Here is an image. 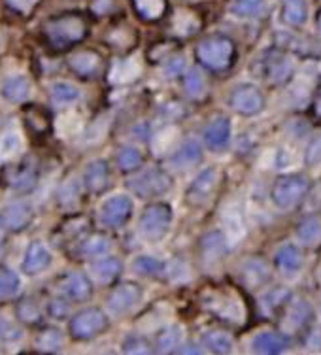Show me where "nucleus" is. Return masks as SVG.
Returning a JSON list of instances; mask_svg holds the SVG:
<instances>
[{
	"instance_id": "39",
	"label": "nucleus",
	"mask_w": 321,
	"mask_h": 355,
	"mask_svg": "<svg viewBox=\"0 0 321 355\" xmlns=\"http://www.w3.org/2000/svg\"><path fill=\"white\" fill-rule=\"evenodd\" d=\"M144 163L142 151L135 148V146H127L123 150L117 153V166L125 172H130L138 168Z\"/></svg>"
},
{
	"instance_id": "30",
	"label": "nucleus",
	"mask_w": 321,
	"mask_h": 355,
	"mask_svg": "<svg viewBox=\"0 0 321 355\" xmlns=\"http://www.w3.org/2000/svg\"><path fill=\"white\" fill-rule=\"evenodd\" d=\"M297 239L304 246H315L321 242V218L318 216H306L297 227Z\"/></svg>"
},
{
	"instance_id": "44",
	"label": "nucleus",
	"mask_w": 321,
	"mask_h": 355,
	"mask_svg": "<svg viewBox=\"0 0 321 355\" xmlns=\"http://www.w3.org/2000/svg\"><path fill=\"white\" fill-rule=\"evenodd\" d=\"M135 6L146 19H155L163 14L164 0H135Z\"/></svg>"
},
{
	"instance_id": "4",
	"label": "nucleus",
	"mask_w": 321,
	"mask_h": 355,
	"mask_svg": "<svg viewBox=\"0 0 321 355\" xmlns=\"http://www.w3.org/2000/svg\"><path fill=\"white\" fill-rule=\"evenodd\" d=\"M172 185H174V182L168 176V172H164L163 168H157V166L146 168L142 174H138L137 178H132L129 182L132 193L140 198L163 197L171 191Z\"/></svg>"
},
{
	"instance_id": "14",
	"label": "nucleus",
	"mask_w": 321,
	"mask_h": 355,
	"mask_svg": "<svg viewBox=\"0 0 321 355\" xmlns=\"http://www.w3.org/2000/svg\"><path fill=\"white\" fill-rule=\"evenodd\" d=\"M202 161V146L195 138H185L184 142L176 146L171 157V166L176 171H187Z\"/></svg>"
},
{
	"instance_id": "48",
	"label": "nucleus",
	"mask_w": 321,
	"mask_h": 355,
	"mask_svg": "<svg viewBox=\"0 0 321 355\" xmlns=\"http://www.w3.org/2000/svg\"><path fill=\"white\" fill-rule=\"evenodd\" d=\"M304 161H306V164H310V166H318V164H321V135L320 137H315L314 140H312V144L308 146Z\"/></svg>"
},
{
	"instance_id": "3",
	"label": "nucleus",
	"mask_w": 321,
	"mask_h": 355,
	"mask_svg": "<svg viewBox=\"0 0 321 355\" xmlns=\"http://www.w3.org/2000/svg\"><path fill=\"white\" fill-rule=\"evenodd\" d=\"M172 227V208L168 205H151L144 210L138 229L140 236L150 244H159Z\"/></svg>"
},
{
	"instance_id": "31",
	"label": "nucleus",
	"mask_w": 321,
	"mask_h": 355,
	"mask_svg": "<svg viewBox=\"0 0 321 355\" xmlns=\"http://www.w3.org/2000/svg\"><path fill=\"white\" fill-rule=\"evenodd\" d=\"M21 151H23V137L17 130H8L0 137V161L2 163L17 159Z\"/></svg>"
},
{
	"instance_id": "29",
	"label": "nucleus",
	"mask_w": 321,
	"mask_h": 355,
	"mask_svg": "<svg viewBox=\"0 0 321 355\" xmlns=\"http://www.w3.org/2000/svg\"><path fill=\"white\" fill-rule=\"evenodd\" d=\"M202 344L214 355H229L234 348L232 336L225 331H208L202 335Z\"/></svg>"
},
{
	"instance_id": "43",
	"label": "nucleus",
	"mask_w": 321,
	"mask_h": 355,
	"mask_svg": "<svg viewBox=\"0 0 321 355\" xmlns=\"http://www.w3.org/2000/svg\"><path fill=\"white\" fill-rule=\"evenodd\" d=\"M110 250H112V242L106 236H91L82 248L85 257H103L110 253Z\"/></svg>"
},
{
	"instance_id": "50",
	"label": "nucleus",
	"mask_w": 321,
	"mask_h": 355,
	"mask_svg": "<svg viewBox=\"0 0 321 355\" xmlns=\"http://www.w3.org/2000/svg\"><path fill=\"white\" fill-rule=\"evenodd\" d=\"M49 314L57 318V320H62L64 315L69 314V304L62 299H55V301L49 302Z\"/></svg>"
},
{
	"instance_id": "25",
	"label": "nucleus",
	"mask_w": 321,
	"mask_h": 355,
	"mask_svg": "<svg viewBox=\"0 0 321 355\" xmlns=\"http://www.w3.org/2000/svg\"><path fill=\"white\" fill-rule=\"evenodd\" d=\"M110 168L108 163L104 159H96L93 163L87 164V168L83 172V184L87 187V191L101 193L108 185Z\"/></svg>"
},
{
	"instance_id": "52",
	"label": "nucleus",
	"mask_w": 321,
	"mask_h": 355,
	"mask_svg": "<svg viewBox=\"0 0 321 355\" xmlns=\"http://www.w3.org/2000/svg\"><path fill=\"white\" fill-rule=\"evenodd\" d=\"M15 10H19V12H28L31 8L35 6L36 0H8Z\"/></svg>"
},
{
	"instance_id": "38",
	"label": "nucleus",
	"mask_w": 321,
	"mask_h": 355,
	"mask_svg": "<svg viewBox=\"0 0 321 355\" xmlns=\"http://www.w3.org/2000/svg\"><path fill=\"white\" fill-rule=\"evenodd\" d=\"M291 299V291L286 289V287H276L272 291H268L265 297H263V308L267 314H272L276 310H281L284 306H287V302Z\"/></svg>"
},
{
	"instance_id": "33",
	"label": "nucleus",
	"mask_w": 321,
	"mask_h": 355,
	"mask_svg": "<svg viewBox=\"0 0 321 355\" xmlns=\"http://www.w3.org/2000/svg\"><path fill=\"white\" fill-rule=\"evenodd\" d=\"M70 67L74 69V72H78L80 76H96L101 72V57L96 53H91V51H83V53L74 55L70 59Z\"/></svg>"
},
{
	"instance_id": "18",
	"label": "nucleus",
	"mask_w": 321,
	"mask_h": 355,
	"mask_svg": "<svg viewBox=\"0 0 321 355\" xmlns=\"http://www.w3.org/2000/svg\"><path fill=\"white\" fill-rule=\"evenodd\" d=\"M312 320V306L308 304L306 301L302 299H297V301L287 302L286 314H284V320H281V325L284 329H287L289 333H297L301 331L310 323Z\"/></svg>"
},
{
	"instance_id": "6",
	"label": "nucleus",
	"mask_w": 321,
	"mask_h": 355,
	"mask_svg": "<svg viewBox=\"0 0 321 355\" xmlns=\"http://www.w3.org/2000/svg\"><path fill=\"white\" fill-rule=\"evenodd\" d=\"M46 35L55 48L64 49L82 40L85 35V23L76 15H64V17L48 23Z\"/></svg>"
},
{
	"instance_id": "32",
	"label": "nucleus",
	"mask_w": 321,
	"mask_h": 355,
	"mask_svg": "<svg viewBox=\"0 0 321 355\" xmlns=\"http://www.w3.org/2000/svg\"><path fill=\"white\" fill-rule=\"evenodd\" d=\"M140 76V62L135 59H127V61H119L114 64V69L110 72V82L116 85H123L137 80Z\"/></svg>"
},
{
	"instance_id": "11",
	"label": "nucleus",
	"mask_w": 321,
	"mask_h": 355,
	"mask_svg": "<svg viewBox=\"0 0 321 355\" xmlns=\"http://www.w3.org/2000/svg\"><path fill=\"white\" fill-rule=\"evenodd\" d=\"M106 315L98 308H87L76 314L70 321V333L78 340H89L93 336L101 335L106 329Z\"/></svg>"
},
{
	"instance_id": "10",
	"label": "nucleus",
	"mask_w": 321,
	"mask_h": 355,
	"mask_svg": "<svg viewBox=\"0 0 321 355\" xmlns=\"http://www.w3.org/2000/svg\"><path fill=\"white\" fill-rule=\"evenodd\" d=\"M219 172L216 166H206L198 172L197 178L193 180L185 197L189 200V205L193 206H205L210 202V198L214 197V193L218 189Z\"/></svg>"
},
{
	"instance_id": "51",
	"label": "nucleus",
	"mask_w": 321,
	"mask_h": 355,
	"mask_svg": "<svg viewBox=\"0 0 321 355\" xmlns=\"http://www.w3.org/2000/svg\"><path fill=\"white\" fill-rule=\"evenodd\" d=\"M19 315L23 320L36 321L38 320V308L35 306V302L33 301H25L19 306Z\"/></svg>"
},
{
	"instance_id": "47",
	"label": "nucleus",
	"mask_w": 321,
	"mask_h": 355,
	"mask_svg": "<svg viewBox=\"0 0 321 355\" xmlns=\"http://www.w3.org/2000/svg\"><path fill=\"white\" fill-rule=\"evenodd\" d=\"M21 336H23L21 329L15 327L12 321L0 320V340L14 342V340H19Z\"/></svg>"
},
{
	"instance_id": "21",
	"label": "nucleus",
	"mask_w": 321,
	"mask_h": 355,
	"mask_svg": "<svg viewBox=\"0 0 321 355\" xmlns=\"http://www.w3.org/2000/svg\"><path fill=\"white\" fill-rule=\"evenodd\" d=\"M287 348V338L274 331H263L253 336L252 352L253 355H281Z\"/></svg>"
},
{
	"instance_id": "37",
	"label": "nucleus",
	"mask_w": 321,
	"mask_h": 355,
	"mask_svg": "<svg viewBox=\"0 0 321 355\" xmlns=\"http://www.w3.org/2000/svg\"><path fill=\"white\" fill-rule=\"evenodd\" d=\"M176 142H178V130L174 127H168V129L159 130L157 135L151 138V148H153L155 155H163L171 148H174Z\"/></svg>"
},
{
	"instance_id": "54",
	"label": "nucleus",
	"mask_w": 321,
	"mask_h": 355,
	"mask_svg": "<svg viewBox=\"0 0 321 355\" xmlns=\"http://www.w3.org/2000/svg\"><path fill=\"white\" fill-rule=\"evenodd\" d=\"M314 114L318 119H321V89H320V93H318V96H315V101H314Z\"/></svg>"
},
{
	"instance_id": "40",
	"label": "nucleus",
	"mask_w": 321,
	"mask_h": 355,
	"mask_svg": "<svg viewBox=\"0 0 321 355\" xmlns=\"http://www.w3.org/2000/svg\"><path fill=\"white\" fill-rule=\"evenodd\" d=\"M19 287L21 280L14 270H10V268H2L0 270V301L14 297L19 291Z\"/></svg>"
},
{
	"instance_id": "27",
	"label": "nucleus",
	"mask_w": 321,
	"mask_h": 355,
	"mask_svg": "<svg viewBox=\"0 0 321 355\" xmlns=\"http://www.w3.org/2000/svg\"><path fill=\"white\" fill-rule=\"evenodd\" d=\"M281 21L289 27H302L308 21V0H281Z\"/></svg>"
},
{
	"instance_id": "2",
	"label": "nucleus",
	"mask_w": 321,
	"mask_h": 355,
	"mask_svg": "<svg viewBox=\"0 0 321 355\" xmlns=\"http://www.w3.org/2000/svg\"><path fill=\"white\" fill-rule=\"evenodd\" d=\"M310 191V182L302 174H286L280 176L272 185V202L280 210H293L301 205L302 198L306 197Z\"/></svg>"
},
{
	"instance_id": "34",
	"label": "nucleus",
	"mask_w": 321,
	"mask_h": 355,
	"mask_svg": "<svg viewBox=\"0 0 321 355\" xmlns=\"http://www.w3.org/2000/svg\"><path fill=\"white\" fill-rule=\"evenodd\" d=\"M132 270L146 278H157L166 270V265L153 255H138L137 259L132 261Z\"/></svg>"
},
{
	"instance_id": "15",
	"label": "nucleus",
	"mask_w": 321,
	"mask_h": 355,
	"mask_svg": "<svg viewBox=\"0 0 321 355\" xmlns=\"http://www.w3.org/2000/svg\"><path fill=\"white\" fill-rule=\"evenodd\" d=\"M49 265H51V252H49V248L44 242L28 244L25 257H23V263H21L23 272L28 274V276H36V274L44 272Z\"/></svg>"
},
{
	"instance_id": "36",
	"label": "nucleus",
	"mask_w": 321,
	"mask_h": 355,
	"mask_svg": "<svg viewBox=\"0 0 321 355\" xmlns=\"http://www.w3.org/2000/svg\"><path fill=\"white\" fill-rule=\"evenodd\" d=\"M51 98L55 104H72L80 98V89L69 82H55L51 85Z\"/></svg>"
},
{
	"instance_id": "53",
	"label": "nucleus",
	"mask_w": 321,
	"mask_h": 355,
	"mask_svg": "<svg viewBox=\"0 0 321 355\" xmlns=\"http://www.w3.org/2000/svg\"><path fill=\"white\" fill-rule=\"evenodd\" d=\"M178 355H205V352L197 344H185V346L180 348Z\"/></svg>"
},
{
	"instance_id": "16",
	"label": "nucleus",
	"mask_w": 321,
	"mask_h": 355,
	"mask_svg": "<svg viewBox=\"0 0 321 355\" xmlns=\"http://www.w3.org/2000/svg\"><path fill=\"white\" fill-rule=\"evenodd\" d=\"M232 137V125L229 117H216L205 130V142L212 151L225 150Z\"/></svg>"
},
{
	"instance_id": "13",
	"label": "nucleus",
	"mask_w": 321,
	"mask_h": 355,
	"mask_svg": "<svg viewBox=\"0 0 321 355\" xmlns=\"http://www.w3.org/2000/svg\"><path fill=\"white\" fill-rule=\"evenodd\" d=\"M238 276L250 289H257V287L265 286L270 280V268H268L265 259L250 257V259H244L240 263Z\"/></svg>"
},
{
	"instance_id": "12",
	"label": "nucleus",
	"mask_w": 321,
	"mask_h": 355,
	"mask_svg": "<svg viewBox=\"0 0 321 355\" xmlns=\"http://www.w3.org/2000/svg\"><path fill=\"white\" fill-rule=\"evenodd\" d=\"M140 299H142V289L138 284L132 282L119 284L108 297V312L114 315L129 314L140 302Z\"/></svg>"
},
{
	"instance_id": "26",
	"label": "nucleus",
	"mask_w": 321,
	"mask_h": 355,
	"mask_svg": "<svg viewBox=\"0 0 321 355\" xmlns=\"http://www.w3.org/2000/svg\"><path fill=\"white\" fill-rule=\"evenodd\" d=\"M121 268L123 265L116 257H103L91 265V278L101 286H108L121 274Z\"/></svg>"
},
{
	"instance_id": "24",
	"label": "nucleus",
	"mask_w": 321,
	"mask_h": 355,
	"mask_svg": "<svg viewBox=\"0 0 321 355\" xmlns=\"http://www.w3.org/2000/svg\"><path fill=\"white\" fill-rule=\"evenodd\" d=\"M31 218H33L31 206L25 205V202H14V205L6 206L0 212V227H6V229H12V231H19V229L28 225Z\"/></svg>"
},
{
	"instance_id": "42",
	"label": "nucleus",
	"mask_w": 321,
	"mask_h": 355,
	"mask_svg": "<svg viewBox=\"0 0 321 355\" xmlns=\"http://www.w3.org/2000/svg\"><path fill=\"white\" fill-rule=\"evenodd\" d=\"M123 355H155V352L144 336L130 335L123 342Z\"/></svg>"
},
{
	"instance_id": "45",
	"label": "nucleus",
	"mask_w": 321,
	"mask_h": 355,
	"mask_svg": "<svg viewBox=\"0 0 321 355\" xmlns=\"http://www.w3.org/2000/svg\"><path fill=\"white\" fill-rule=\"evenodd\" d=\"M185 69H187V61H185L184 55H174V57H171L168 61L164 62L163 70L166 78H178V76L184 74Z\"/></svg>"
},
{
	"instance_id": "22",
	"label": "nucleus",
	"mask_w": 321,
	"mask_h": 355,
	"mask_svg": "<svg viewBox=\"0 0 321 355\" xmlns=\"http://www.w3.org/2000/svg\"><path fill=\"white\" fill-rule=\"evenodd\" d=\"M61 291L70 301H87L93 293V287H91L89 278L83 272H70L67 274L61 282Z\"/></svg>"
},
{
	"instance_id": "20",
	"label": "nucleus",
	"mask_w": 321,
	"mask_h": 355,
	"mask_svg": "<svg viewBox=\"0 0 321 355\" xmlns=\"http://www.w3.org/2000/svg\"><path fill=\"white\" fill-rule=\"evenodd\" d=\"M227 250H229V240H227L225 232L214 229V231L206 232L202 239V257H205L206 265H216L225 257Z\"/></svg>"
},
{
	"instance_id": "23",
	"label": "nucleus",
	"mask_w": 321,
	"mask_h": 355,
	"mask_svg": "<svg viewBox=\"0 0 321 355\" xmlns=\"http://www.w3.org/2000/svg\"><path fill=\"white\" fill-rule=\"evenodd\" d=\"M302 263H304V259H302L301 248L297 246V244L287 242V244L278 248V252H276V266H278V270L281 274H286V276L299 274L302 268Z\"/></svg>"
},
{
	"instance_id": "55",
	"label": "nucleus",
	"mask_w": 321,
	"mask_h": 355,
	"mask_svg": "<svg viewBox=\"0 0 321 355\" xmlns=\"http://www.w3.org/2000/svg\"><path fill=\"white\" fill-rule=\"evenodd\" d=\"M318 31H320V35H321V12H320V17H318Z\"/></svg>"
},
{
	"instance_id": "8",
	"label": "nucleus",
	"mask_w": 321,
	"mask_h": 355,
	"mask_svg": "<svg viewBox=\"0 0 321 355\" xmlns=\"http://www.w3.org/2000/svg\"><path fill=\"white\" fill-rule=\"evenodd\" d=\"M295 72V62L291 57L280 51H268L263 55L257 62V74L270 83H284L287 82Z\"/></svg>"
},
{
	"instance_id": "5",
	"label": "nucleus",
	"mask_w": 321,
	"mask_h": 355,
	"mask_svg": "<svg viewBox=\"0 0 321 355\" xmlns=\"http://www.w3.org/2000/svg\"><path fill=\"white\" fill-rule=\"evenodd\" d=\"M234 48L232 42L223 36H214L200 42L197 48L198 61L210 70H225L232 62Z\"/></svg>"
},
{
	"instance_id": "9",
	"label": "nucleus",
	"mask_w": 321,
	"mask_h": 355,
	"mask_svg": "<svg viewBox=\"0 0 321 355\" xmlns=\"http://www.w3.org/2000/svg\"><path fill=\"white\" fill-rule=\"evenodd\" d=\"M229 104L240 116H255L265 108V96L253 83H240L232 89Z\"/></svg>"
},
{
	"instance_id": "7",
	"label": "nucleus",
	"mask_w": 321,
	"mask_h": 355,
	"mask_svg": "<svg viewBox=\"0 0 321 355\" xmlns=\"http://www.w3.org/2000/svg\"><path fill=\"white\" fill-rule=\"evenodd\" d=\"M132 212H135L132 198L125 193H119V195H112L104 200L101 212H98V219L108 229H121L129 223Z\"/></svg>"
},
{
	"instance_id": "41",
	"label": "nucleus",
	"mask_w": 321,
	"mask_h": 355,
	"mask_svg": "<svg viewBox=\"0 0 321 355\" xmlns=\"http://www.w3.org/2000/svg\"><path fill=\"white\" fill-rule=\"evenodd\" d=\"M185 93L198 101V98H202L206 95V82H205V76L200 74L197 69L189 70L187 74H185Z\"/></svg>"
},
{
	"instance_id": "19",
	"label": "nucleus",
	"mask_w": 321,
	"mask_h": 355,
	"mask_svg": "<svg viewBox=\"0 0 321 355\" xmlns=\"http://www.w3.org/2000/svg\"><path fill=\"white\" fill-rule=\"evenodd\" d=\"M31 93H33V85L25 74L8 76L0 85V95H2V98H6L8 103H25Z\"/></svg>"
},
{
	"instance_id": "46",
	"label": "nucleus",
	"mask_w": 321,
	"mask_h": 355,
	"mask_svg": "<svg viewBox=\"0 0 321 355\" xmlns=\"http://www.w3.org/2000/svg\"><path fill=\"white\" fill-rule=\"evenodd\" d=\"M62 342V335L57 331V329H48V331H44L38 338V344H40V348L44 349H57L61 346Z\"/></svg>"
},
{
	"instance_id": "49",
	"label": "nucleus",
	"mask_w": 321,
	"mask_h": 355,
	"mask_svg": "<svg viewBox=\"0 0 321 355\" xmlns=\"http://www.w3.org/2000/svg\"><path fill=\"white\" fill-rule=\"evenodd\" d=\"M33 184H35V174L31 171L19 172L14 180L15 189H28V187H33Z\"/></svg>"
},
{
	"instance_id": "35",
	"label": "nucleus",
	"mask_w": 321,
	"mask_h": 355,
	"mask_svg": "<svg viewBox=\"0 0 321 355\" xmlns=\"http://www.w3.org/2000/svg\"><path fill=\"white\" fill-rule=\"evenodd\" d=\"M265 6H267L265 0H232L231 14L240 19H252V17H259L265 12Z\"/></svg>"
},
{
	"instance_id": "28",
	"label": "nucleus",
	"mask_w": 321,
	"mask_h": 355,
	"mask_svg": "<svg viewBox=\"0 0 321 355\" xmlns=\"http://www.w3.org/2000/svg\"><path fill=\"white\" fill-rule=\"evenodd\" d=\"M182 340H184V329L180 327V325H168V327H164L157 335L155 349H157L159 355H171L176 349H180Z\"/></svg>"
},
{
	"instance_id": "1",
	"label": "nucleus",
	"mask_w": 321,
	"mask_h": 355,
	"mask_svg": "<svg viewBox=\"0 0 321 355\" xmlns=\"http://www.w3.org/2000/svg\"><path fill=\"white\" fill-rule=\"evenodd\" d=\"M202 306L218 320L229 325H244L248 318V308L238 293L231 289H210L202 293Z\"/></svg>"
},
{
	"instance_id": "17",
	"label": "nucleus",
	"mask_w": 321,
	"mask_h": 355,
	"mask_svg": "<svg viewBox=\"0 0 321 355\" xmlns=\"http://www.w3.org/2000/svg\"><path fill=\"white\" fill-rule=\"evenodd\" d=\"M221 219H223V227H225L223 232H225L227 240L231 244L242 240V236L246 234V219L242 214V206L238 202H229L221 214Z\"/></svg>"
}]
</instances>
